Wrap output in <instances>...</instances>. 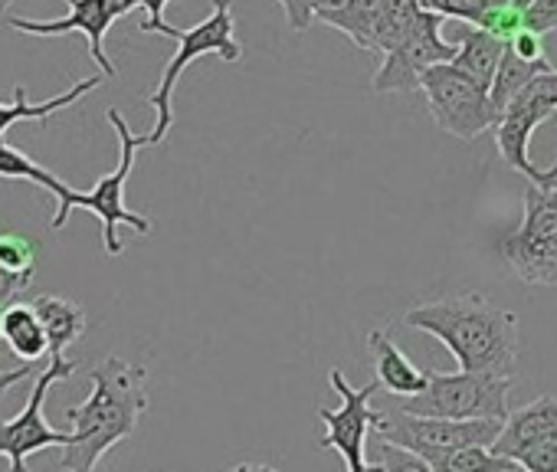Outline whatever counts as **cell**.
Returning a JSON list of instances; mask_svg holds the SVG:
<instances>
[{
    "label": "cell",
    "instance_id": "5",
    "mask_svg": "<svg viewBox=\"0 0 557 472\" xmlns=\"http://www.w3.org/2000/svg\"><path fill=\"white\" fill-rule=\"evenodd\" d=\"M511 394V377L482 374V371H453L430 374L423 394L404 397L400 410L417 417H443V420H505Z\"/></svg>",
    "mask_w": 557,
    "mask_h": 472
},
{
    "label": "cell",
    "instance_id": "26",
    "mask_svg": "<svg viewBox=\"0 0 557 472\" xmlns=\"http://www.w3.org/2000/svg\"><path fill=\"white\" fill-rule=\"evenodd\" d=\"M524 24L528 30L547 37L557 30V0H531V4L524 8Z\"/></svg>",
    "mask_w": 557,
    "mask_h": 472
},
{
    "label": "cell",
    "instance_id": "27",
    "mask_svg": "<svg viewBox=\"0 0 557 472\" xmlns=\"http://www.w3.org/2000/svg\"><path fill=\"white\" fill-rule=\"evenodd\" d=\"M381 449H384V456H381L384 472H433V465L426 459H420V456H413L394 443H384Z\"/></svg>",
    "mask_w": 557,
    "mask_h": 472
},
{
    "label": "cell",
    "instance_id": "29",
    "mask_svg": "<svg viewBox=\"0 0 557 472\" xmlns=\"http://www.w3.org/2000/svg\"><path fill=\"white\" fill-rule=\"evenodd\" d=\"M278 8L286 11V21L296 34H306L315 24V0H278Z\"/></svg>",
    "mask_w": 557,
    "mask_h": 472
},
{
    "label": "cell",
    "instance_id": "33",
    "mask_svg": "<svg viewBox=\"0 0 557 472\" xmlns=\"http://www.w3.org/2000/svg\"><path fill=\"white\" fill-rule=\"evenodd\" d=\"M226 472H278V469L265 462H239V465H230Z\"/></svg>",
    "mask_w": 557,
    "mask_h": 472
},
{
    "label": "cell",
    "instance_id": "17",
    "mask_svg": "<svg viewBox=\"0 0 557 472\" xmlns=\"http://www.w3.org/2000/svg\"><path fill=\"white\" fill-rule=\"evenodd\" d=\"M384 8H387V0H345L342 8L315 11V21L345 34L361 53H374V40H377Z\"/></svg>",
    "mask_w": 557,
    "mask_h": 472
},
{
    "label": "cell",
    "instance_id": "30",
    "mask_svg": "<svg viewBox=\"0 0 557 472\" xmlns=\"http://www.w3.org/2000/svg\"><path fill=\"white\" fill-rule=\"evenodd\" d=\"M30 280H34L30 273H14L0 263V306H8L17 293H24L30 286Z\"/></svg>",
    "mask_w": 557,
    "mask_h": 472
},
{
    "label": "cell",
    "instance_id": "13",
    "mask_svg": "<svg viewBox=\"0 0 557 472\" xmlns=\"http://www.w3.org/2000/svg\"><path fill=\"white\" fill-rule=\"evenodd\" d=\"M70 4V17L63 21H27V17H14L11 27L17 34H30V37H66V34H83L89 40V57L96 60L99 73H106L109 79H115V63L106 53V34L112 30V24L119 17H125V0H66Z\"/></svg>",
    "mask_w": 557,
    "mask_h": 472
},
{
    "label": "cell",
    "instance_id": "40",
    "mask_svg": "<svg viewBox=\"0 0 557 472\" xmlns=\"http://www.w3.org/2000/svg\"><path fill=\"white\" fill-rule=\"evenodd\" d=\"M554 167H557V164H554Z\"/></svg>",
    "mask_w": 557,
    "mask_h": 472
},
{
    "label": "cell",
    "instance_id": "18",
    "mask_svg": "<svg viewBox=\"0 0 557 472\" xmlns=\"http://www.w3.org/2000/svg\"><path fill=\"white\" fill-rule=\"evenodd\" d=\"M30 306L37 309V315H40V322H44V328H47L50 358H53V355H63L73 341L83 338L86 322H89L83 306H76V302H70V299H63V296H47V293L37 296Z\"/></svg>",
    "mask_w": 557,
    "mask_h": 472
},
{
    "label": "cell",
    "instance_id": "15",
    "mask_svg": "<svg viewBox=\"0 0 557 472\" xmlns=\"http://www.w3.org/2000/svg\"><path fill=\"white\" fill-rule=\"evenodd\" d=\"M368 348L374 355V377L384 390H391L394 397H413L426 390L430 371L417 368L384 328H374L368 335Z\"/></svg>",
    "mask_w": 557,
    "mask_h": 472
},
{
    "label": "cell",
    "instance_id": "12",
    "mask_svg": "<svg viewBox=\"0 0 557 472\" xmlns=\"http://www.w3.org/2000/svg\"><path fill=\"white\" fill-rule=\"evenodd\" d=\"M443 21L440 14L426 11L420 17V24L413 27V34L391 50L387 57H381L377 76H374V92H420V79L430 66L440 63H453L459 47L443 40Z\"/></svg>",
    "mask_w": 557,
    "mask_h": 472
},
{
    "label": "cell",
    "instance_id": "38",
    "mask_svg": "<svg viewBox=\"0 0 557 472\" xmlns=\"http://www.w3.org/2000/svg\"><path fill=\"white\" fill-rule=\"evenodd\" d=\"M515 4H518V8H528V4H531V0H515Z\"/></svg>",
    "mask_w": 557,
    "mask_h": 472
},
{
    "label": "cell",
    "instance_id": "11",
    "mask_svg": "<svg viewBox=\"0 0 557 472\" xmlns=\"http://www.w3.org/2000/svg\"><path fill=\"white\" fill-rule=\"evenodd\" d=\"M329 384L332 390L342 397V407L338 410H329V407H319L315 417L322 420L325 426V436H322V449H335L342 459H345V469L348 472H361L368 465V436L377 430V423L384 420L381 410H371V397L381 390L377 377L368 381L364 387H355L342 368H335L329 374Z\"/></svg>",
    "mask_w": 557,
    "mask_h": 472
},
{
    "label": "cell",
    "instance_id": "7",
    "mask_svg": "<svg viewBox=\"0 0 557 472\" xmlns=\"http://www.w3.org/2000/svg\"><path fill=\"white\" fill-rule=\"evenodd\" d=\"M550 115H557V70H544L537 73L515 99L511 105L502 112L498 125L492 128L495 132V145H498V154L502 161L524 174L531 184H541V187H550L557 184V167H547L541 171L531 154H528V145H531V135L537 125H544Z\"/></svg>",
    "mask_w": 557,
    "mask_h": 472
},
{
    "label": "cell",
    "instance_id": "2",
    "mask_svg": "<svg viewBox=\"0 0 557 472\" xmlns=\"http://www.w3.org/2000/svg\"><path fill=\"white\" fill-rule=\"evenodd\" d=\"M92 394L66 410V420L73 423L76 443L63 446L60 469L66 472H96L102 456L128 439L138 430L141 413L148 410V368L132 364L122 358H102L92 371Z\"/></svg>",
    "mask_w": 557,
    "mask_h": 472
},
{
    "label": "cell",
    "instance_id": "24",
    "mask_svg": "<svg viewBox=\"0 0 557 472\" xmlns=\"http://www.w3.org/2000/svg\"><path fill=\"white\" fill-rule=\"evenodd\" d=\"M0 263L14 273H37V247L24 233H0Z\"/></svg>",
    "mask_w": 557,
    "mask_h": 472
},
{
    "label": "cell",
    "instance_id": "35",
    "mask_svg": "<svg viewBox=\"0 0 557 472\" xmlns=\"http://www.w3.org/2000/svg\"><path fill=\"white\" fill-rule=\"evenodd\" d=\"M361 472H384V462H368Z\"/></svg>",
    "mask_w": 557,
    "mask_h": 472
},
{
    "label": "cell",
    "instance_id": "22",
    "mask_svg": "<svg viewBox=\"0 0 557 472\" xmlns=\"http://www.w3.org/2000/svg\"><path fill=\"white\" fill-rule=\"evenodd\" d=\"M0 177H21V181H34L37 187L50 190L57 200L70 190L66 181H60L53 171H47L44 164H37L27 151L8 145V141H0Z\"/></svg>",
    "mask_w": 557,
    "mask_h": 472
},
{
    "label": "cell",
    "instance_id": "14",
    "mask_svg": "<svg viewBox=\"0 0 557 472\" xmlns=\"http://www.w3.org/2000/svg\"><path fill=\"white\" fill-rule=\"evenodd\" d=\"M550 439H557V400L550 394H541L537 400H531L505 417V426H502L498 439L492 443V449L498 456L518 462V456L524 449H531L537 443H550Z\"/></svg>",
    "mask_w": 557,
    "mask_h": 472
},
{
    "label": "cell",
    "instance_id": "34",
    "mask_svg": "<svg viewBox=\"0 0 557 472\" xmlns=\"http://www.w3.org/2000/svg\"><path fill=\"white\" fill-rule=\"evenodd\" d=\"M345 0H315V11H332V8H342Z\"/></svg>",
    "mask_w": 557,
    "mask_h": 472
},
{
    "label": "cell",
    "instance_id": "16",
    "mask_svg": "<svg viewBox=\"0 0 557 472\" xmlns=\"http://www.w3.org/2000/svg\"><path fill=\"white\" fill-rule=\"evenodd\" d=\"M109 76L106 73H96L89 79H79L70 92H60L47 102H27V89L17 86L14 89V102H0V141H4V135L11 132V125L17 122H47L50 115H57L60 109H70L76 105L83 96H89L92 89H99Z\"/></svg>",
    "mask_w": 557,
    "mask_h": 472
},
{
    "label": "cell",
    "instance_id": "20",
    "mask_svg": "<svg viewBox=\"0 0 557 472\" xmlns=\"http://www.w3.org/2000/svg\"><path fill=\"white\" fill-rule=\"evenodd\" d=\"M4 341L8 348L21 358V361H40L44 355H50V338H47V328L37 315L34 306H8V315H4Z\"/></svg>",
    "mask_w": 557,
    "mask_h": 472
},
{
    "label": "cell",
    "instance_id": "31",
    "mask_svg": "<svg viewBox=\"0 0 557 472\" xmlns=\"http://www.w3.org/2000/svg\"><path fill=\"white\" fill-rule=\"evenodd\" d=\"M508 47H511L518 57H524V60H547V57H544V37L534 34V30H521Z\"/></svg>",
    "mask_w": 557,
    "mask_h": 472
},
{
    "label": "cell",
    "instance_id": "10",
    "mask_svg": "<svg viewBox=\"0 0 557 472\" xmlns=\"http://www.w3.org/2000/svg\"><path fill=\"white\" fill-rule=\"evenodd\" d=\"M76 361H66L63 355H53L50 358V368H44L37 374V384L30 390V400L27 407L8 420L0 423V456L11 459V472H27V456L30 452H40V449H50V446H73L76 443V433L73 430H57L50 426L47 420V394L57 381H66L76 374Z\"/></svg>",
    "mask_w": 557,
    "mask_h": 472
},
{
    "label": "cell",
    "instance_id": "6",
    "mask_svg": "<svg viewBox=\"0 0 557 472\" xmlns=\"http://www.w3.org/2000/svg\"><path fill=\"white\" fill-rule=\"evenodd\" d=\"M233 30H236V21H233V4H230V0H213V11H210L207 21H200V24L190 27V30H177V44H181V47H177V53L171 57V63L164 66L158 89L148 96V105H154V112H158V122H154V128H151V135H148V148H151V145H161V141L168 138V132H171V125H174V109H171L174 86H177L181 73H184L190 63H197V60L207 57V53H216V57L226 60V63L243 60V47L236 44Z\"/></svg>",
    "mask_w": 557,
    "mask_h": 472
},
{
    "label": "cell",
    "instance_id": "25",
    "mask_svg": "<svg viewBox=\"0 0 557 472\" xmlns=\"http://www.w3.org/2000/svg\"><path fill=\"white\" fill-rule=\"evenodd\" d=\"M171 0H125V14H132L135 8H145L148 11V21L141 24V34H164L171 40H177V27L164 24V8Z\"/></svg>",
    "mask_w": 557,
    "mask_h": 472
},
{
    "label": "cell",
    "instance_id": "19",
    "mask_svg": "<svg viewBox=\"0 0 557 472\" xmlns=\"http://www.w3.org/2000/svg\"><path fill=\"white\" fill-rule=\"evenodd\" d=\"M459 53L453 60V66H459L462 73H469L475 83H482L485 89H492V79L498 73V63L505 57V44L492 34H485L482 27H469L459 37Z\"/></svg>",
    "mask_w": 557,
    "mask_h": 472
},
{
    "label": "cell",
    "instance_id": "3",
    "mask_svg": "<svg viewBox=\"0 0 557 472\" xmlns=\"http://www.w3.org/2000/svg\"><path fill=\"white\" fill-rule=\"evenodd\" d=\"M109 125H112L115 135H119V164H115V171H109L106 177H99L92 190H76V187H70V190L57 200L53 229L66 226V220H70L73 210H89V213H96V216L102 220V244H106V253H109V257H122V253H125V247H122V240H119V226H122V223L132 226L138 236H148V233H151V220L141 216V213H135V210H128V203H125V184H128V177H132L138 148H148V135H135V132L128 128V122L122 119L119 109H109Z\"/></svg>",
    "mask_w": 557,
    "mask_h": 472
},
{
    "label": "cell",
    "instance_id": "23",
    "mask_svg": "<svg viewBox=\"0 0 557 472\" xmlns=\"http://www.w3.org/2000/svg\"><path fill=\"white\" fill-rule=\"evenodd\" d=\"M430 465H433V472H511V469H518L515 459L498 456L492 446H462Z\"/></svg>",
    "mask_w": 557,
    "mask_h": 472
},
{
    "label": "cell",
    "instance_id": "8",
    "mask_svg": "<svg viewBox=\"0 0 557 472\" xmlns=\"http://www.w3.org/2000/svg\"><path fill=\"white\" fill-rule=\"evenodd\" d=\"M420 92L433 122L459 141H475L498 125L488 89L453 63L430 66L420 79Z\"/></svg>",
    "mask_w": 557,
    "mask_h": 472
},
{
    "label": "cell",
    "instance_id": "36",
    "mask_svg": "<svg viewBox=\"0 0 557 472\" xmlns=\"http://www.w3.org/2000/svg\"><path fill=\"white\" fill-rule=\"evenodd\" d=\"M4 315H8V309L0 306V341H4Z\"/></svg>",
    "mask_w": 557,
    "mask_h": 472
},
{
    "label": "cell",
    "instance_id": "1",
    "mask_svg": "<svg viewBox=\"0 0 557 472\" xmlns=\"http://www.w3.org/2000/svg\"><path fill=\"white\" fill-rule=\"evenodd\" d=\"M404 325L433 335L459 364V371H482L511 377L521 351L518 315L488 306L485 296L466 293L436 302H420L404 312Z\"/></svg>",
    "mask_w": 557,
    "mask_h": 472
},
{
    "label": "cell",
    "instance_id": "39",
    "mask_svg": "<svg viewBox=\"0 0 557 472\" xmlns=\"http://www.w3.org/2000/svg\"><path fill=\"white\" fill-rule=\"evenodd\" d=\"M511 472H524V469H521V465H518V469H511Z\"/></svg>",
    "mask_w": 557,
    "mask_h": 472
},
{
    "label": "cell",
    "instance_id": "32",
    "mask_svg": "<svg viewBox=\"0 0 557 472\" xmlns=\"http://www.w3.org/2000/svg\"><path fill=\"white\" fill-rule=\"evenodd\" d=\"M0 358H4V345H0ZM37 368L30 364V361H24L21 368H11V371H0V400H4V394L14 387V384H21V381H27L30 374H34Z\"/></svg>",
    "mask_w": 557,
    "mask_h": 472
},
{
    "label": "cell",
    "instance_id": "9",
    "mask_svg": "<svg viewBox=\"0 0 557 472\" xmlns=\"http://www.w3.org/2000/svg\"><path fill=\"white\" fill-rule=\"evenodd\" d=\"M505 420H443V417H417V413L397 410V413H384L374 436L426 462H436L462 446H492Z\"/></svg>",
    "mask_w": 557,
    "mask_h": 472
},
{
    "label": "cell",
    "instance_id": "4",
    "mask_svg": "<svg viewBox=\"0 0 557 472\" xmlns=\"http://www.w3.org/2000/svg\"><path fill=\"white\" fill-rule=\"evenodd\" d=\"M502 263L524 286L557 289V184L524 187V216L498 244Z\"/></svg>",
    "mask_w": 557,
    "mask_h": 472
},
{
    "label": "cell",
    "instance_id": "21",
    "mask_svg": "<svg viewBox=\"0 0 557 472\" xmlns=\"http://www.w3.org/2000/svg\"><path fill=\"white\" fill-rule=\"evenodd\" d=\"M544 70H550V63L547 60H524V57H518L511 47H505V57H502V63H498V73H495V79H492V89H488V99H492V109H495V119H502V112L511 105V99L537 76V73H544Z\"/></svg>",
    "mask_w": 557,
    "mask_h": 472
},
{
    "label": "cell",
    "instance_id": "37",
    "mask_svg": "<svg viewBox=\"0 0 557 472\" xmlns=\"http://www.w3.org/2000/svg\"><path fill=\"white\" fill-rule=\"evenodd\" d=\"M14 4V0H0V17H4L8 14V8Z\"/></svg>",
    "mask_w": 557,
    "mask_h": 472
},
{
    "label": "cell",
    "instance_id": "28",
    "mask_svg": "<svg viewBox=\"0 0 557 472\" xmlns=\"http://www.w3.org/2000/svg\"><path fill=\"white\" fill-rule=\"evenodd\" d=\"M518 465L524 472H557V439L550 443H537L531 449H524L518 456Z\"/></svg>",
    "mask_w": 557,
    "mask_h": 472
}]
</instances>
